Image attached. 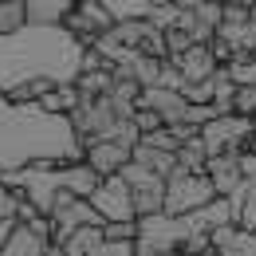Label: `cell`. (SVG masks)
Listing matches in <instances>:
<instances>
[{"label": "cell", "instance_id": "6da1fadb", "mask_svg": "<svg viewBox=\"0 0 256 256\" xmlns=\"http://www.w3.org/2000/svg\"><path fill=\"white\" fill-rule=\"evenodd\" d=\"M83 71V44L67 28H24L0 36V91L36 75H52L60 83H75Z\"/></svg>", "mask_w": 256, "mask_h": 256}, {"label": "cell", "instance_id": "7a4b0ae2", "mask_svg": "<svg viewBox=\"0 0 256 256\" xmlns=\"http://www.w3.org/2000/svg\"><path fill=\"white\" fill-rule=\"evenodd\" d=\"M209 201H217V190L205 174H190V170H174L166 178V213L170 217H190L197 209H205Z\"/></svg>", "mask_w": 256, "mask_h": 256}, {"label": "cell", "instance_id": "3957f363", "mask_svg": "<svg viewBox=\"0 0 256 256\" xmlns=\"http://www.w3.org/2000/svg\"><path fill=\"white\" fill-rule=\"evenodd\" d=\"M252 130H256L252 118H240V114H217L213 122L201 126V142H205L209 158H213V154H240Z\"/></svg>", "mask_w": 256, "mask_h": 256}, {"label": "cell", "instance_id": "277c9868", "mask_svg": "<svg viewBox=\"0 0 256 256\" xmlns=\"http://www.w3.org/2000/svg\"><path fill=\"white\" fill-rule=\"evenodd\" d=\"M114 24H118V20L110 16V8H106L102 0H79V4L67 12V20H64V28L75 36L83 48H95L98 36H106Z\"/></svg>", "mask_w": 256, "mask_h": 256}, {"label": "cell", "instance_id": "5b68a950", "mask_svg": "<svg viewBox=\"0 0 256 256\" xmlns=\"http://www.w3.org/2000/svg\"><path fill=\"white\" fill-rule=\"evenodd\" d=\"M122 178H126L130 193H134V213H138V221L166 213V178L150 174V170L138 166V162H130L126 170H122Z\"/></svg>", "mask_w": 256, "mask_h": 256}, {"label": "cell", "instance_id": "8992f818", "mask_svg": "<svg viewBox=\"0 0 256 256\" xmlns=\"http://www.w3.org/2000/svg\"><path fill=\"white\" fill-rule=\"evenodd\" d=\"M91 205H95V213L102 217V224L106 221H138V213H134V193H130L122 174L102 178L98 190L91 193Z\"/></svg>", "mask_w": 256, "mask_h": 256}, {"label": "cell", "instance_id": "52a82bcc", "mask_svg": "<svg viewBox=\"0 0 256 256\" xmlns=\"http://www.w3.org/2000/svg\"><path fill=\"white\" fill-rule=\"evenodd\" d=\"M130 154H134V150H126L122 142H114V138H98V142L87 146L83 162H87L91 170H98L102 178H110V174H122V170L130 166Z\"/></svg>", "mask_w": 256, "mask_h": 256}, {"label": "cell", "instance_id": "ba28073f", "mask_svg": "<svg viewBox=\"0 0 256 256\" xmlns=\"http://www.w3.org/2000/svg\"><path fill=\"white\" fill-rule=\"evenodd\" d=\"M205 178L213 182L217 197H232L236 190H244V170H240V154H213L205 166Z\"/></svg>", "mask_w": 256, "mask_h": 256}, {"label": "cell", "instance_id": "9c48e42d", "mask_svg": "<svg viewBox=\"0 0 256 256\" xmlns=\"http://www.w3.org/2000/svg\"><path fill=\"white\" fill-rule=\"evenodd\" d=\"M138 106H150V110H158L166 126H178V122H186V110H190L186 95H182V91H170V87H146Z\"/></svg>", "mask_w": 256, "mask_h": 256}, {"label": "cell", "instance_id": "30bf717a", "mask_svg": "<svg viewBox=\"0 0 256 256\" xmlns=\"http://www.w3.org/2000/svg\"><path fill=\"white\" fill-rule=\"evenodd\" d=\"M209 236H213V256H256V232L240 224H221Z\"/></svg>", "mask_w": 256, "mask_h": 256}, {"label": "cell", "instance_id": "8fae6325", "mask_svg": "<svg viewBox=\"0 0 256 256\" xmlns=\"http://www.w3.org/2000/svg\"><path fill=\"white\" fill-rule=\"evenodd\" d=\"M170 64L178 67L182 75H186V83H201V79H213L217 75V60H213V52H209V44H193L190 52H182L178 60H170Z\"/></svg>", "mask_w": 256, "mask_h": 256}, {"label": "cell", "instance_id": "7c38bea8", "mask_svg": "<svg viewBox=\"0 0 256 256\" xmlns=\"http://www.w3.org/2000/svg\"><path fill=\"white\" fill-rule=\"evenodd\" d=\"M75 4H79V0H24L32 28H64L67 12H71Z\"/></svg>", "mask_w": 256, "mask_h": 256}, {"label": "cell", "instance_id": "4fadbf2b", "mask_svg": "<svg viewBox=\"0 0 256 256\" xmlns=\"http://www.w3.org/2000/svg\"><path fill=\"white\" fill-rule=\"evenodd\" d=\"M98 182H102V174L91 170L87 162H71V166L60 170V186H64L67 193H75V197H83V201H91V193L98 190Z\"/></svg>", "mask_w": 256, "mask_h": 256}, {"label": "cell", "instance_id": "5bb4252c", "mask_svg": "<svg viewBox=\"0 0 256 256\" xmlns=\"http://www.w3.org/2000/svg\"><path fill=\"white\" fill-rule=\"evenodd\" d=\"M48 244H52V240H48L44 232H36L32 224H16V228H12V236L4 240L0 256H40Z\"/></svg>", "mask_w": 256, "mask_h": 256}, {"label": "cell", "instance_id": "9a60e30c", "mask_svg": "<svg viewBox=\"0 0 256 256\" xmlns=\"http://www.w3.org/2000/svg\"><path fill=\"white\" fill-rule=\"evenodd\" d=\"M130 162L146 166V170H150V174H158V178H170V174L178 170V154L158 150V146H150V142H138V146H134V154H130Z\"/></svg>", "mask_w": 256, "mask_h": 256}, {"label": "cell", "instance_id": "2e32d148", "mask_svg": "<svg viewBox=\"0 0 256 256\" xmlns=\"http://www.w3.org/2000/svg\"><path fill=\"white\" fill-rule=\"evenodd\" d=\"M75 87L83 98H98V95H110L114 87V71L110 67H98V71H79L75 75Z\"/></svg>", "mask_w": 256, "mask_h": 256}, {"label": "cell", "instance_id": "e0dca14e", "mask_svg": "<svg viewBox=\"0 0 256 256\" xmlns=\"http://www.w3.org/2000/svg\"><path fill=\"white\" fill-rule=\"evenodd\" d=\"M228 201H232L236 224H240V228H248V232H256V186H252V182H244V190H236Z\"/></svg>", "mask_w": 256, "mask_h": 256}, {"label": "cell", "instance_id": "ac0fdd59", "mask_svg": "<svg viewBox=\"0 0 256 256\" xmlns=\"http://www.w3.org/2000/svg\"><path fill=\"white\" fill-rule=\"evenodd\" d=\"M98 244H102V224H87V228H75L64 240V252L67 256H91Z\"/></svg>", "mask_w": 256, "mask_h": 256}, {"label": "cell", "instance_id": "d6986e66", "mask_svg": "<svg viewBox=\"0 0 256 256\" xmlns=\"http://www.w3.org/2000/svg\"><path fill=\"white\" fill-rule=\"evenodd\" d=\"M224 75H228L236 87H256V56L252 52H236V56L224 64Z\"/></svg>", "mask_w": 256, "mask_h": 256}, {"label": "cell", "instance_id": "ffe728a7", "mask_svg": "<svg viewBox=\"0 0 256 256\" xmlns=\"http://www.w3.org/2000/svg\"><path fill=\"white\" fill-rule=\"evenodd\" d=\"M28 28V8L24 0H0V36H16Z\"/></svg>", "mask_w": 256, "mask_h": 256}, {"label": "cell", "instance_id": "44dd1931", "mask_svg": "<svg viewBox=\"0 0 256 256\" xmlns=\"http://www.w3.org/2000/svg\"><path fill=\"white\" fill-rule=\"evenodd\" d=\"M178 166L190 170V174H205V166H209V150H205L201 134L190 138V142H182V150H178Z\"/></svg>", "mask_w": 256, "mask_h": 256}, {"label": "cell", "instance_id": "7402d4cb", "mask_svg": "<svg viewBox=\"0 0 256 256\" xmlns=\"http://www.w3.org/2000/svg\"><path fill=\"white\" fill-rule=\"evenodd\" d=\"M114 20H146L154 12V0H102Z\"/></svg>", "mask_w": 256, "mask_h": 256}, {"label": "cell", "instance_id": "603a6c76", "mask_svg": "<svg viewBox=\"0 0 256 256\" xmlns=\"http://www.w3.org/2000/svg\"><path fill=\"white\" fill-rule=\"evenodd\" d=\"M20 205H24V193L12 190L8 182H0V221H16Z\"/></svg>", "mask_w": 256, "mask_h": 256}, {"label": "cell", "instance_id": "cb8c5ba5", "mask_svg": "<svg viewBox=\"0 0 256 256\" xmlns=\"http://www.w3.org/2000/svg\"><path fill=\"white\" fill-rule=\"evenodd\" d=\"M182 95H186V102H193V106H213V79H201V83H186L182 87Z\"/></svg>", "mask_w": 256, "mask_h": 256}, {"label": "cell", "instance_id": "d4e9b609", "mask_svg": "<svg viewBox=\"0 0 256 256\" xmlns=\"http://www.w3.org/2000/svg\"><path fill=\"white\" fill-rule=\"evenodd\" d=\"M232 114H240V118H252V122H256V87H236Z\"/></svg>", "mask_w": 256, "mask_h": 256}, {"label": "cell", "instance_id": "484cf974", "mask_svg": "<svg viewBox=\"0 0 256 256\" xmlns=\"http://www.w3.org/2000/svg\"><path fill=\"white\" fill-rule=\"evenodd\" d=\"M102 236L106 240H138V221H106Z\"/></svg>", "mask_w": 256, "mask_h": 256}, {"label": "cell", "instance_id": "4316f807", "mask_svg": "<svg viewBox=\"0 0 256 256\" xmlns=\"http://www.w3.org/2000/svg\"><path fill=\"white\" fill-rule=\"evenodd\" d=\"M166 48H170V60H178L182 52H190V48H193V40H190L186 28H178V24H174V28H166Z\"/></svg>", "mask_w": 256, "mask_h": 256}, {"label": "cell", "instance_id": "83f0119b", "mask_svg": "<svg viewBox=\"0 0 256 256\" xmlns=\"http://www.w3.org/2000/svg\"><path fill=\"white\" fill-rule=\"evenodd\" d=\"M91 256H138V240H106L102 236V244Z\"/></svg>", "mask_w": 256, "mask_h": 256}, {"label": "cell", "instance_id": "f1b7e54d", "mask_svg": "<svg viewBox=\"0 0 256 256\" xmlns=\"http://www.w3.org/2000/svg\"><path fill=\"white\" fill-rule=\"evenodd\" d=\"M134 126H138V134L146 138V134L162 130L166 122H162V114H158V110H150V106H138V110H134Z\"/></svg>", "mask_w": 256, "mask_h": 256}, {"label": "cell", "instance_id": "f546056e", "mask_svg": "<svg viewBox=\"0 0 256 256\" xmlns=\"http://www.w3.org/2000/svg\"><path fill=\"white\" fill-rule=\"evenodd\" d=\"M213 118H217V106H209V102H205V106H193L190 102V110H186V122H190V126H205V122H213Z\"/></svg>", "mask_w": 256, "mask_h": 256}, {"label": "cell", "instance_id": "4dcf8cb0", "mask_svg": "<svg viewBox=\"0 0 256 256\" xmlns=\"http://www.w3.org/2000/svg\"><path fill=\"white\" fill-rule=\"evenodd\" d=\"M209 52H213V60H217V64H228V60H232V56H236V52H232V48H228V44H224L221 36H213V44H209Z\"/></svg>", "mask_w": 256, "mask_h": 256}, {"label": "cell", "instance_id": "1f68e13d", "mask_svg": "<svg viewBox=\"0 0 256 256\" xmlns=\"http://www.w3.org/2000/svg\"><path fill=\"white\" fill-rule=\"evenodd\" d=\"M20 221H0V248H4V240L12 236V228H16Z\"/></svg>", "mask_w": 256, "mask_h": 256}, {"label": "cell", "instance_id": "d6a6232c", "mask_svg": "<svg viewBox=\"0 0 256 256\" xmlns=\"http://www.w3.org/2000/svg\"><path fill=\"white\" fill-rule=\"evenodd\" d=\"M40 256H67V252H64V244H56V240H52V244H48Z\"/></svg>", "mask_w": 256, "mask_h": 256}, {"label": "cell", "instance_id": "836d02e7", "mask_svg": "<svg viewBox=\"0 0 256 256\" xmlns=\"http://www.w3.org/2000/svg\"><path fill=\"white\" fill-rule=\"evenodd\" d=\"M162 256H186V252H182V248H170V252H162Z\"/></svg>", "mask_w": 256, "mask_h": 256}, {"label": "cell", "instance_id": "e575fe53", "mask_svg": "<svg viewBox=\"0 0 256 256\" xmlns=\"http://www.w3.org/2000/svg\"><path fill=\"white\" fill-rule=\"evenodd\" d=\"M248 16H252V24H256V4H252V8H248Z\"/></svg>", "mask_w": 256, "mask_h": 256}]
</instances>
